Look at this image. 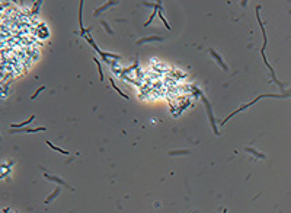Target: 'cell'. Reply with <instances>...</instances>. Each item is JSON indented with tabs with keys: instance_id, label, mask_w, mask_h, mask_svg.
<instances>
[{
	"instance_id": "cell-5",
	"label": "cell",
	"mask_w": 291,
	"mask_h": 213,
	"mask_svg": "<svg viewBox=\"0 0 291 213\" xmlns=\"http://www.w3.org/2000/svg\"><path fill=\"white\" fill-rule=\"evenodd\" d=\"M157 9H160V8H159V6H154V12L152 13V16L148 18V21L146 22V23H144V28H146V26H148V25H150V23H152V21H153V19H154V16H156V13H157Z\"/></svg>"
},
{
	"instance_id": "cell-10",
	"label": "cell",
	"mask_w": 291,
	"mask_h": 213,
	"mask_svg": "<svg viewBox=\"0 0 291 213\" xmlns=\"http://www.w3.org/2000/svg\"><path fill=\"white\" fill-rule=\"evenodd\" d=\"M159 16H160V19H162V21H163V23H165V26H166V28H168V29H170V26H169V23H168V22H166V19H165V18H163V15H162V12H159Z\"/></svg>"
},
{
	"instance_id": "cell-7",
	"label": "cell",
	"mask_w": 291,
	"mask_h": 213,
	"mask_svg": "<svg viewBox=\"0 0 291 213\" xmlns=\"http://www.w3.org/2000/svg\"><path fill=\"white\" fill-rule=\"evenodd\" d=\"M95 63L98 64V72H99V79H101V81H103V73H102V66H101V63L98 61V59H95Z\"/></svg>"
},
{
	"instance_id": "cell-2",
	"label": "cell",
	"mask_w": 291,
	"mask_h": 213,
	"mask_svg": "<svg viewBox=\"0 0 291 213\" xmlns=\"http://www.w3.org/2000/svg\"><path fill=\"white\" fill-rule=\"evenodd\" d=\"M34 118H35V115H31L29 117V120H26V121H23V123H18V124H12V128H22L23 126H28V124H31L32 121H34Z\"/></svg>"
},
{
	"instance_id": "cell-6",
	"label": "cell",
	"mask_w": 291,
	"mask_h": 213,
	"mask_svg": "<svg viewBox=\"0 0 291 213\" xmlns=\"http://www.w3.org/2000/svg\"><path fill=\"white\" fill-rule=\"evenodd\" d=\"M47 145L50 146L51 149H54V150H57V152H60V153H64V155H68V152H66V150H63V149H60V148H57V146H54L51 142H48L47 140Z\"/></svg>"
},
{
	"instance_id": "cell-8",
	"label": "cell",
	"mask_w": 291,
	"mask_h": 213,
	"mask_svg": "<svg viewBox=\"0 0 291 213\" xmlns=\"http://www.w3.org/2000/svg\"><path fill=\"white\" fill-rule=\"evenodd\" d=\"M111 4H112V2H108V3H106V4H103L102 8H99V9H98V10H95V16H98V13H101L102 10H105V9L108 8V6H111Z\"/></svg>"
},
{
	"instance_id": "cell-3",
	"label": "cell",
	"mask_w": 291,
	"mask_h": 213,
	"mask_svg": "<svg viewBox=\"0 0 291 213\" xmlns=\"http://www.w3.org/2000/svg\"><path fill=\"white\" fill-rule=\"evenodd\" d=\"M154 39H163V37H157V35H153V37H148V38H143V39H140L138 41V44H143V43H148V41H154Z\"/></svg>"
},
{
	"instance_id": "cell-4",
	"label": "cell",
	"mask_w": 291,
	"mask_h": 213,
	"mask_svg": "<svg viewBox=\"0 0 291 213\" xmlns=\"http://www.w3.org/2000/svg\"><path fill=\"white\" fill-rule=\"evenodd\" d=\"M109 82H111V85H112V88H114V89H115V91H117V92H118V94H119V95H121V96H123V98H124V99H128V96H127V95H125V94H123V91H121V89H119V88H117V85H115V82H114V81H112V79H109Z\"/></svg>"
},
{
	"instance_id": "cell-11",
	"label": "cell",
	"mask_w": 291,
	"mask_h": 213,
	"mask_svg": "<svg viewBox=\"0 0 291 213\" xmlns=\"http://www.w3.org/2000/svg\"><path fill=\"white\" fill-rule=\"evenodd\" d=\"M179 153H185V155H188V153H189V150H181V152H170V155H179Z\"/></svg>"
},
{
	"instance_id": "cell-9",
	"label": "cell",
	"mask_w": 291,
	"mask_h": 213,
	"mask_svg": "<svg viewBox=\"0 0 291 213\" xmlns=\"http://www.w3.org/2000/svg\"><path fill=\"white\" fill-rule=\"evenodd\" d=\"M44 89H45V86H41V88H38V91H37V92H35V94L31 96V99H35L37 96H38V94H41V91H44Z\"/></svg>"
},
{
	"instance_id": "cell-1",
	"label": "cell",
	"mask_w": 291,
	"mask_h": 213,
	"mask_svg": "<svg viewBox=\"0 0 291 213\" xmlns=\"http://www.w3.org/2000/svg\"><path fill=\"white\" fill-rule=\"evenodd\" d=\"M208 51H210V54L213 55V57H214V59L217 60V61H218V64H220V66H221V69H223V70H227V66H226V64H224L223 59H221V57H220V55L217 54V53H215L214 50H213V48H210V50H208Z\"/></svg>"
}]
</instances>
